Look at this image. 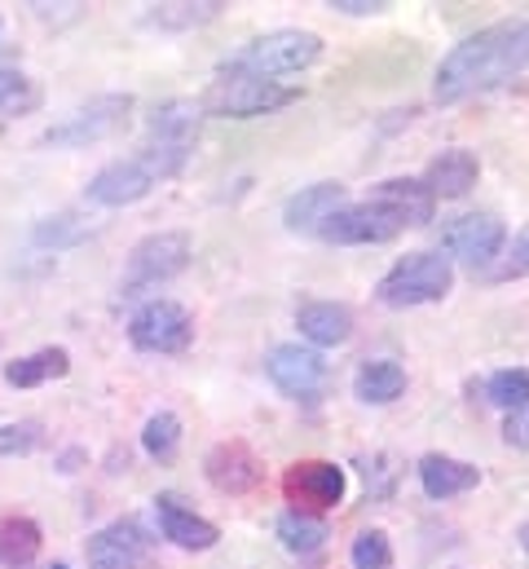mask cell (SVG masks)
Segmentation results:
<instances>
[{"instance_id":"cell-1","label":"cell","mask_w":529,"mask_h":569,"mask_svg":"<svg viewBox=\"0 0 529 569\" xmlns=\"http://www.w3.org/2000/svg\"><path fill=\"white\" fill-rule=\"evenodd\" d=\"M526 67H529V18H503L495 27H481L468 40H459L441 58L432 98L441 107H450V102H463L472 93H486V89L508 84Z\"/></svg>"},{"instance_id":"cell-2","label":"cell","mask_w":529,"mask_h":569,"mask_svg":"<svg viewBox=\"0 0 529 569\" xmlns=\"http://www.w3.org/2000/svg\"><path fill=\"white\" fill-rule=\"evenodd\" d=\"M322 58V36L313 31H300V27H282V31H269L257 36L252 44H243L221 71H239V76H291V71H305Z\"/></svg>"},{"instance_id":"cell-3","label":"cell","mask_w":529,"mask_h":569,"mask_svg":"<svg viewBox=\"0 0 529 569\" xmlns=\"http://www.w3.org/2000/svg\"><path fill=\"white\" fill-rule=\"evenodd\" d=\"M300 98V89L278 84V80H261V76H239V71H221L203 98L199 111L203 116H221V120H252V116H269L278 107H291Z\"/></svg>"},{"instance_id":"cell-4","label":"cell","mask_w":529,"mask_h":569,"mask_svg":"<svg viewBox=\"0 0 529 569\" xmlns=\"http://www.w3.org/2000/svg\"><path fill=\"white\" fill-rule=\"evenodd\" d=\"M199 120H203L199 102H186V98L154 107L150 129H146V146L137 154H146V163H154V177L159 181L163 177H177L186 168V159L194 150V138H199Z\"/></svg>"},{"instance_id":"cell-5","label":"cell","mask_w":529,"mask_h":569,"mask_svg":"<svg viewBox=\"0 0 529 569\" xmlns=\"http://www.w3.org/2000/svg\"><path fill=\"white\" fill-rule=\"evenodd\" d=\"M455 287V266L441 252H410L401 257L393 270L380 279L376 296L389 309H415V305H432L446 300Z\"/></svg>"},{"instance_id":"cell-6","label":"cell","mask_w":529,"mask_h":569,"mask_svg":"<svg viewBox=\"0 0 529 569\" xmlns=\"http://www.w3.org/2000/svg\"><path fill=\"white\" fill-rule=\"evenodd\" d=\"M186 266H190V234H181V230L150 234V239H141V243L132 248L129 270H124V287H120V291L132 300V296H141V291H150V287L177 279Z\"/></svg>"},{"instance_id":"cell-7","label":"cell","mask_w":529,"mask_h":569,"mask_svg":"<svg viewBox=\"0 0 529 569\" xmlns=\"http://www.w3.org/2000/svg\"><path fill=\"white\" fill-rule=\"evenodd\" d=\"M264 376L291 402H318L322 389H327V380H331L327 358L318 349H309V345H278V349H269Z\"/></svg>"},{"instance_id":"cell-8","label":"cell","mask_w":529,"mask_h":569,"mask_svg":"<svg viewBox=\"0 0 529 569\" xmlns=\"http://www.w3.org/2000/svg\"><path fill=\"white\" fill-rule=\"evenodd\" d=\"M129 340L141 353H181L194 340V318L177 300H146L129 318Z\"/></svg>"},{"instance_id":"cell-9","label":"cell","mask_w":529,"mask_h":569,"mask_svg":"<svg viewBox=\"0 0 529 569\" xmlns=\"http://www.w3.org/2000/svg\"><path fill=\"white\" fill-rule=\"evenodd\" d=\"M129 116H132L129 93L98 98V102L80 107L76 116H67L62 124H53V129L44 133V146H67V150H76V146L107 142V138H116V133L129 124Z\"/></svg>"},{"instance_id":"cell-10","label":"cell","mask_w":529,"mask_h":569,"mask_svg":"<svg viewBox=\"0 0 529 569\" xmlns=\"http://www.w3.org/2000/svg\"><path fill=\"white\" fill-rule=\"evenodd\" d=\"M345 490H349V472L327 459H305V463L287 468V477H282L287 503H296V512H313V517L340 508Z\"/></svg>"},{"instance_id":"cell-11","label":"cell","mask_w":529,"mask_h":569,"mask_svg":"<svg viewBox=\"0 0 529 569\" xmlns=\"http://www.w3.org/2000/svg\"><path fill=\"white\" fill-rule=\"evenodd\" d=\"M401 230H406V221L397 217L389 203L362 199V203H345L318 234L327 243H389Z\"/></svg>"},{"instance_id":"cell-12","label":"cell","mask_w":529,"mask_h":569,"mask_svg":"<svg viewBox=\"0 0 529 569\" xmlns=\"http://www.w3.org/2000/svg\"><path fill=\"white\" fill-rule=\"evenodd\" d=\"M508 243V226L495 217V212H468L459 217L450 230H446V252L459 257L468 270H486L499 261Z\"/></svg>"},{"instance_id":"cell-13","label":"cell","mask_w":529,"mask_h":569,"mask_svg":"<svg viewBox=\"0 0 529 569\" xmlns=\"http://www.w3.org/2000/svg\"><path fill=\"white\" fill-rule=\"evenodd\" d=\"M150 535L137 521H111L107 530H98L84 548L89 569H146L150 566Z\"/></svg>"},{"instance_id":"cell-14","label":"cell","mask_w":529,"mask_h":569,"mask_svg":"<svg viewBox=\"0 0 529 569\" xmlns=\"http://www.w3.org/2000/svg\"><path fill=\"white\" fill-rule=\"evenodd\" d=\"M154 186H159V177H154V168L146 163V154H132V159L107 163V168L89 181V199L102 203V208H124V203L146 199Z\"/></svg>"},{"instance_id":"cell-15","label":"cell","mask_w":529,"mask_h":569,"mask_svg":"<svg viewBox=\"0 0 529 569\" xmlns=\"http://www.w3.org/2000/svg\"><path fill=\"white\" fill-rule=\"evenodd\" d=\"M203 477H208L221 495H248V490L261 486L264 463L257 459V450H252L248 441H221V446L208 450Z\"/></svg>"},{"instance_id":"cell-16","label":"cell","mask_w":529,"mask_h":569,"mask_svg":"<svg viewBox=\"0 0 529 569\" xmlns=\"http://www.w3.org/2000/svg\"><path fill=\"white\" fill-rule=\"evenodd\" d=\"M345 203H349V194H345L340 181H318V186H305L300 194L287 199L282 221H287V230H296V234H318Z\"/></svg>"},{"instance_id":"cell-17","label":"cell","mask_w":529,"mask_h":569,"mask_svg":"<svg viewBox=\"0 0 529 569\" xmlns=\"http://www.w3.org/2000/svg\"><path fill=\"white\" fill-rule=\"evenodd\" d=\"M154 517H159L163 539L177 543V548H186V552H208V548H217V539H221V530H217L212 521H203L199 512H190L177 495H159V499H154Z\"/></svg>"},{"instance_id":"cell-18","label":"cell","mask_w":529,"mask_h":569,"mask_svg":"<svg viewBox=\"0 0 529 569\" xmlns=\"http://www.w3.org/2000/svg\"><path fill=\"white\" fill-rule=\"evenodd\" d=\"M477 177H481L477 154L463 150V146H455V150H441V154L428 163L423 186H428L432 199H463V194L477 186Z\"/></svg>"},{"instance_id":"cell-19","label":"cell","mask_w":529,"mask_h":569,"mask_svg":"<svg viewBox=\"0 0 529 569\" xmlns=\"http://www.w3.org/2000/svg\"><path fill=\"white\" fill-rule=\"evenodd\" d=\"M296 327L313 349H336L353 336V313H349V305H336V300H309V305H300Z\"/></svg>"},{"instance_id":"cell-20","label":"cell","mask_w":529,"mask_h":569,"mask_svg":"<svg viewBox=\"0 0 529 569\" xmlns=\"http://www.w3.org/2000/svg\"><path fill=\"white\" fill-rule=\"evenodd\" d=\"M415 472H419V486H423L428 499H455V495H468L481 481V472L472 463L455 459V455H423Z\"/></svg>"},{"instance_id":"cell-21","label":"cell","mask_w":529,"mask_h":569,"mask_svg":"<svg viewBox=\"0 0 529 569\" xmlns=\"http://www.w3.org/2000/svg\"><path fill=\"white\" fill-rule=\"evenodd\" d=\"M371 199L389 203V208H393L406 226H428V221H432V212H437V199L428 194V186H423V181H410V177L380 181Z\"/></svg>"},{"instance_id":"cell-22","label":"cell","mask_w":529,"mask_h":569,"mask_svg":"<svg viewBox=\"0 0 529 569\" xmlns=\"http://www.w3.org/2000/svg\"><path fill=\"white\" fill-rule=\"evenodd\" d=\"M353 393L367 402V407H389L406 393V371L389 362V358H376V362H362L358 376H353Z\"/></svg>"},{"instance_id":"cell-23","label":"cell","mask_w":529,"mask_h":569,"mask_svg":"<svg viewBox=\"0 0 529 569\" xmlns=\"http://www.w3.org/2000/svg\"><path fill=\"white\" fill-rule=\"evenodd\" d=\"M71 371V353L67 349H36L18 362H4V380L13 389H36V385H49V380H62Z\"/></svg>"},{"instance_id":"cell-24","label":"cell","mask_w":529,"mask_h":569,"mask_svg":"<svg viewBox=\"0 0 529 569\" xmlns=\"http://www.w3.org/2000/svg\"><path fill=\"white\" fill-rule=\"evenodd\" d=\"M40 552V526L31 517H4L0 521V566L27 569Z\"/></svg>"},{"instance_id":"cell-25","label":"cell","mask_w":529,"mask_h":569,"mask_svg":"<svg viewBox=\"0 0 529 569\" xmlns=\"http://www.w3.org/2000/svg\"><path fill=\"white\" fill-rule=\"evenodd\" d=\"M278 539H282L287 552L309 557V552H318V548L331 539V530H327L322 517H313V512H296V508H291V512L278 517Z\"/></svg>"},{"instance_id":"cell-26","label":"cell","mask_w":529,"mask_h":569,"mask_svg":"<svg viewBox=\"0 0 529 569\" xmlns=\"http://www.w3.org/2000/svg\"><path fill=\"white\" fill-rule=\"evenodd\" d=\"M221 13L217 0H203V4H150L146 22L150 27H163V31H186V27H203Z\"/></svg>"},{"instance_id":"cell-27","label":"cell","mask_w":529,"mask_h":569,"mask_svg":"<svg viewBox=\"0 0 529 569\" xmlns=\"http://www.w3.org/2000/svg\"><path fill=\"white\" fill-rule=\"evenodd\" d=\"M486 402H495L499 411H521L529 402V371L526 367H508V371H495L486 380Z\"/></svg>"},{"instance_id":"cell-28","label":"cell","mask_w":529,"mask_h":569,"mask_svg":"<svg viewBox=\"0 0 529 569\" xmlns=\"http://www.w3.org/2000/svg\"><path fill=\"white\" fill-rule=\"evenodd\" d=\"M141 446H146V455H150V459L172 463V459H177V446H181V420H177L172 411L150 416L146 428H141Z\"/></svg>"},{"instance_id":"cell-29","label":"cell","mask_w":529,"mask_h":569,"mask_svg":"<svg viewBox=\"0 0 529 569\" xmlns=\"http://www.w3.org/2000/svg\"><path fill=\"white\" fill-rule=\"evenodd\" d=\"M36 102H40V89H36V80H27L22 71H0V120L27 116Z\"/></svg>"},{"instance_id":"cell-30","label":"cell","mask_w":529,"mask_h":569,"mask_svg":"<svg viewBox=\"0 0 529 569\" xmlns=\"http://www.w3.org/2000/svg\"><path fill=\"white\" fill-rule=\"evenodd\" d=\"M393 566V543L385 530H362L353 539V569H389Z\"/></svg>"},{"instance_id":"cell-31","label":"cell","mask_w":529,"mask_h":569,"mask_svg":"<svg viewBox=\"0 0 529 569\" xmlns=\"http://www.w3.org/2000/svg\"><path fill=\"white\" fill-rule=\"evenodd\" d=\"M40 446V425H0V455L13 459V455H27Z\"/></svg>"},{"instance_id":"cell-32","label":"cell","mask_w":529,"mask_h":569,"mask_svg":"<svg viewBox=\"0 0 529 569\" xmlns=\"http://www.w3.org/2000/svg\"><path fill=\"white\" fill-rule=\"evenodd\" d=\"M521 274H529V230L512 243V257L495 270V279H521Z\"/></svg>"},{"instance_id":"cell-33","label":"cell","mask_w":529,"mask_h":569,"mask_svg":"<svg viewBox=\"0 0 529 569\" xmlns=\"http://www.w3.org/2000/svg\"><path fill=\"white\" fill-rule=\"evenodd\" d=\"M503 437H508V446H529V402L521 407V411H512V416H508Z\"/></svg>"},{"instance_id":"cell-34","label":"cell","mask_w":529,"mask_h":569,"mask_svg":"<svg viewBox=\"0 0 529 569\" xmlns=\"http://www.w3.org/2000/svg\"><path fill=\"white\" fill-rule=\"evenodd\" d=\"M331 9L353 13V18H367V13H385V9H389V0H331Z\"/></svg>"},{"instance_id":"cell-35","label":"cell","mask_w":529,"mask_h":569,"mask_svg":"<svg viewBox=\"0 0 529 569\" xmlns=\"http://www.w3.org/2000/svg\"><path fill=\"white\" fill-rule=\"evenodd\" d=\"M517 543H521V552L529 557V521L521 526V530H517Z\"/></svg>"},{"instance_id":"cell-36","label":"cell","mask_w":529,"mask_h":569,"mask_svg":"<svg viewBox=\"0 0 529 569\" xmlns=\"http://www.w3.org/2000/svg\"><path fill=\"white\" fill-rule=\"evenodd\" d=\"M53 569H71V566H53Z\"/></svg>"}]
</instances>
